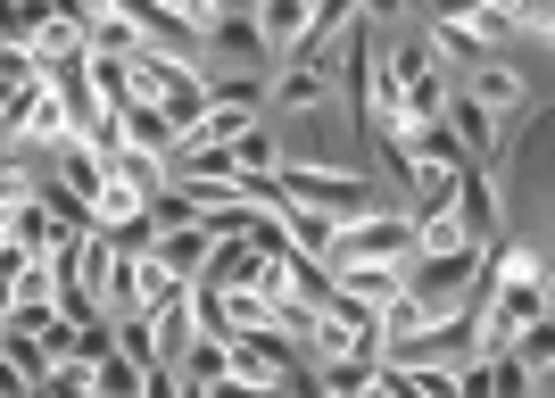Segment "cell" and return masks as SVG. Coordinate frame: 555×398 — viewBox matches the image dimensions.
<instances>
[{
    "mask_svg": "<svg viewBox=\"0 0 555 398\" xmlns=\"http://www.w3.org/2000/svg\"><path fill=\"white\" fill-rule=\"evenodd\" d=\"M489 291V258L481 249H406L398 258V299L415 316H473Z\"/></svg>",
    "mask_w": 555,
    "mask_h": 398,
    "instance_id": "cell-1",
    "label": "cell"
},
{
    "mask_svg": "<svg viewBox=\"0 0 555 398\" xmlns=\"http://www.w3.org/2000/svg\"><path fill=\"white\" fill-rule=\"evenodd\" d=\"M274 183L291 191L299 208L332 216V233H340V224H357V216H373V208H390V200H382V191H373L357 166H324V158H282Z\"/></svg>",
    "mask_w": 555,
    "mask_h": 398,
    "instance_id": "cell-2",
    "label": "cell"
},
{
    "mask_svg": "<svg viewBox=\"0 0 555 398\" xmlns=\"http://www.w3.org/2000/svg\"><path fill=\"white\" fill-rule=\"evenodd\" d=\"M382 67H390V92H398V117H406V125H431L448 108V67L431 59L423 34H415V42H398V50L382 42Z\"/></svg>",
    "mask_w": 555,
    "mask_h": 398,
    "instance_id": "cell-3",
    "label": "cell"
},
{
    "mask_svg": "<svg viewBox=\"0 0 555 398\" xmlns=\"http://www.w3.org/2000/svg\"><path fill=\"white\" fill-rule=\"evenodd\" d=\"M464 357H481V324H473V316H431V324L382 341V365H448V374H456Z\"/></svg>",
    "mask_w": 555,
    "mask_h": 398,
    "instance_id": "cell-4",
    "label": "cell"
},
{
    "mask_svg": "<svg viewBox=\"0 0 555 398\" xmlns=\"http://www.w3.org/2000/svg\"><path fill=\"white\" fill-rule=\"evenodd\" d=\"M406 249H415V224H406L398 208H373V216H357V224L332 233L324 266H398Z\"/></svg>",
    "mask_w": 555,
    "mask_h": 398,
    "instance_id": "cell-5",
    "label": "cell"
},
{
    "mask_svg": "<svg viewBox=\"0 0 555 398\" xmlns=\"http://www.w3.org/2000/svg\"><path fill=\"white\" fill-rule=\"evenodd\" d=\"M448 208H456V233L473 241V249H489V241L506 233V208H498V166H473V158H464V166H456V200H448Z\"/></svg>",
    "mask_w": 555,
    "mask_h": 398,
    "instance_id": "cell-6",
    "label": "cell"
},
{
    "mask_svg": "<svg viewBox=\"0 0 555 398\" xmlns=\"http://www.w3.org/2000/svg\"><path fill=\"white\" fill-rule=\"evenodd\" d=\"M224 374H241L249 390H274V382L299 374V349H291L282 332H232L224 341Z\"/></svg>",
    "mask_w": 555,
    "mask_h": 398,
    "instance_id": "cell-7",
    "label": "cell"
},
{
    "mask_svg": "<svg viewBox=\"0 0 555 398\" xmlns=\"http://www.w3.org/2000/svg\"><path fill=\"white\" fill-rule=\"evenodd\" d=\"M224 67L274 75V59H266V42H257V17H208V34H199V75H224Z\"/></svg>",
    "mask_w": 555,
    "mask_h": 398,
    "instance_id": "cell-8",
    "label": "cell"
},
{
    "mask_svg": "<svg viewBox=\"0 0 555 398\" xmlns=\"http://www.w3.org/2000/svg\"><path fill=\"white\" fill-rule=\"evenodd\" d=\"M456 92H464V100H481V108H489L498 125H514V117H531V108H539V100L522 92V67H514L506 50H498V59H481V67L464 75Z\"/></svg>",
    "mask_w": 555,
    "mask_h": 398,
    "instance_id": "cell-9",
    "label": "cell"
},
{
    "mask_svg": "<svg viewBox=\"0 0 555 398\" xmlns=\"http://www.w3.org/2000/svg\"><path fill=\"white\" fill-rule=\"evenodd\" d=\"M332 100H340L332 67H291V59H282V67L266 75V108H274V117H315V108H332Z\"/></svg>",
    "mask_w": 555,
    "mask_h": 398,
    "instance_id": "cell-10",
    "label": "cell"
},
{
    "mask_svg": "<svg viewBox=\"0 0 555 398\" xmlns=\"http://www.w3.org/2000/svg\"><path fill=\"white\" fill-rule=\"evenodd\" d=\"M440 125H448V133H456V150H464V158H473V166H498V158H506V125L489 117L481 100H464V92H448Z\"/></svg>",
    "mask_w": 555,
    "mask_h": 398,
    "instance_id": "cell-11",
    "label": "cell"
},
{
    "mask_svg": "<svg viewBox=\"0 0 555 398\" xmlns=\"http://www.w3.org/2000/svg\"><path fill=\"white\" fill-rule=\"evenodd\" d=\"M25 50H34V67H42V84H50V75H75L83 59H92V34H83V25H67V17H50Z\"/></svg>",
    "mask_w": 555,
    "mask_h": 398,
    "instance_id": "cell-12",
    "label": "cell"
},
{
    "mask_svg": "<svg viewBox=\"0 0 555 398\" xmlns=\"http://www.w3.org/2000/svg\"><path fill=\"white\" fill-rule=\"evenodd\" d=\"M506 357L522 365L531 398H555V316H547V324H531V332H514V341H506Z\"/></svg>",
    "mask_w": 555,
    "mask_h": 398,
    "instance_id": "cell-13",
    "label": "cell"
},
{
    "mask_svg": "<svg viewBox=\"0 0 555 398\" xmlns=\"http://www.w3.org/2000/svg\"><path fill=\"white\" fill-rule=\"evenodd\" d=\"M257 17V42H266V59H291V50H299V34H307V0H257L249 9Z\"/></svg>",
    "mask_w": 555,
    "mask_h": 398,
    "instance_id": "cell-14",
    "label": "cell"
},
{
    "mask_svg": "<svg viewBox=\"0 0 555 398\" xmlns=\"http://www.w3.org/2000/svg\"><path fill=\"white\" fill-rule=\"evenodd\" d=\"M150 266H166L175 282H199V266H208V233H199V224L158 233V241H150Z\"/></svg>",
    "mask_w": 555,
    "mask_h": 398,
    "instance_id": "cell-15",
    "label": "cell"
},
{
    "mask_svg": "<svg viewBox=\"0 0 555 398\" xmlns=\"http://www.w3.org/2000/svg\"><path fill=\"white\" fill-rule=\"evenodd\" d=\"M274 224H282V241H291V249H299V258H324V249H332V216L299 208V200H291V191H282V200H274Z\"/></svg>",
    "mask_w": 555,
    "mask_h": 398,
    "instance_id": "cell-16",
    "label": "cell"
},
{
    "mask_svg": "<svg viewBox=\"0 0 555 398\" xmlns=\"http://www.w3.org/2000/svg\"><path fill=\"white\" fill-rule=\"evenodd\" d=\"M224 150H232V175H274V166H282V133H274L266 117H257V125H241V133H232Z\"/></svg>",
    "mask_w": 555,
    "mask_h": 398,
    "instance_id": "cell-17",
    "label": "cell"
},
{
    "mask_svg": "<svg viewBox=\"0 0 555 398\" xmlns=\"http://www.w3.org/2000/svg\"><path fill=\"white\" fill-rule=\"evenodd\" d=\"M208 84V108H232V117H266V75H199Z\"/></svg>",
    "mask_w": 555,
    "mask_h": 398,
    "instance_id": "cell-18",
    "label": "cell"
},
{
    "mask_svg": "<svg viewBox=\"0 0 555 398\" xmlns=\"http://www.w3.org/2000/svg\"><path fill=\"white\" fill-rule=\"evenodd\" d=\"M373 365H382V357H324V365H307V374H315V398H348V390H373Z\"/></svg>",
    "mask_w": 555,
    "mask_h": 398,
    "instance_id": "cell-19",
    "label": "cell"
},
{
    "mask_svg": "<svg viewBox=\"0 0 555 398\" xmlns=\"http://www.w3.org/2000/svg\"><path fill=\"white\" fill-rule=\"evenodd\" d=\"M108 175H116V183H125V191H133V200H150V191H166V166H158V158H141V150H125V141H116V150H108Z\"/></svg>",
    "mask_w": 555,
    "mask_h": 398,
    "instance_id": "cell-20",
    "label": "cell"
},
{
    "mask_svg": "<svg viewBox=\"0 0 555 398\" xmlns=\"http://www.w3.org/2000/svg\"><path fill=\"white\" fill-rule=\"evenodd\" d=\"M83 84H92V100L108 108V117L125 108V100H133V84H125V59H100V50L83 59Z\"/></svg>",
    "mask_w": 555,
    "mask_h": 398,
    "instance_id": "cell-21",
    "label": "cell"
},
{
    "mask_svg": "<svg viewBox=\"0 0 555 398\" xmlns=\"http://www.w3.org/2000/svg\"><path fill=\"white\" fill-rule=\"evenodd\" d=\"M50 17H59L50 0H0V42H34Z\"/></svg>",
    "mask_w": 555,
    "mask_h": 398,
    "instance_id": "cell-22",
    "label": "cell"
},
{
    "mask_svg": "<svg viewBox=\"0 0 555 398\" xmlns=\"http://www.w3.org/2000/svg\"><path fill=\"white\" fill-rule=\"evenodd\" d=\"M25 398H92V365H75V357H59L50 374H34V390Z\"/></svg>",
    "mask_w": 555,
    "mask_h": 398,
    "instance_id": "cell-23",
    "label": "cell"
},
{
    "mask_svg": "<svg viewBox=\"0 0 555 398\" xmlns=\"http://www.w3.org/2000/svg\"><path fill=\"white\" fill-rule=\"evenodd\" d=\"M42 84V67H34V50L25 42H0V100H25Z\"/></svg>",
    "mask_w": 555,
    "mask_h": 398,
    "instance_id": "cell-24",
    "label": "cell"
},
{
    "mask_svg": "<svg viewBox=\"0 0 555 398\" xmlns=\"http://www.w3.org/2000/svg\"><path fill=\"white\" fill-rule=\"evenodd\" d=\"M191 332L232 341V316H224V291H216V282H191Z\"/></svg>",
    "mask_w": 555,
    "mask_h": 398,
    "instance_id": "cell-25",
    "label": "cell"
},
{
    "mask_svg": "<svg viewBox=\"0 0 555 398\" xmlns=\"http://www.w3.org/2000/svg\"><path fill=\"white\" fill-rule=\"evenodd\" d=\"M17 307H59V274H50L42 258L17 266Z\"/></svg>",
    "mask_w": 555,
    "mask_h": 398,
    "instance_id": "cell-26",
    "label": "cell"
},
{
    "mask_svg": "<svg viewBox=\"0 0 555 398\" xmlns=\"http://www.w3.org/2000/svg\"><path fill=\"white\" fill-rule=\"evenodd\" d=\"M158 9H166V17H183L191 34H208V0H158Z\"/></svg>",
    "mask_w": 555,
    "mask_h": 398,
    "instance_id": "cell-27",
    "label": "cell"
},
{
    "mask_svg": "<svg viewBox=\"0 0 555 398\" xmlns=\"http://www.w3.org/2000/svg\"><path fill=\"white\" fill-rule=\"evenodd\" d=\"M257 398H299V390H291V382H274V390H257Z\"/></svg>",
    "mask_w": 555,
    "mask_h": 398,
    "instance_id": "cell-28",
    "label": "cell"
},
{
    "mask_svg": "<svg viewBox=\"0 0 555 398\" xmlns=\"http://www.w3.org/2000/svg\"><path fill=\"white\" fill-rule=\"evenodd\" d=\"M348 398H373V390H348Z\"/></svg>",
    "mask_w": 555,
    "mask_h": 398,
    "instance_id": "cell-29",
    "label": "cell"
},
{
    "mask_svg": "<svg viewBox=\"0 0 555 398\" xmlns=\"http://www.w3.org/2000/svg\"><path fill=\"white\" fill-rule=\"evenodd\" d=\"M0 158H9V141H0Z\"/></svg>",
    "mask_w": 555,
    "mask_h": 398,
    "instance_id": "cell-30",
    "label": "cell"
},
{
    "mask_svg": "<svg viewBox=\"0 0 555 398\" xmlns=\"http://www.w3.org/2000/svg\"><path fill=\"white\" fill-rule=\"evenodd\" d=\"M249 9H257V0H249Z\"/></svg>",
    "mask_w": 555,
    "mask_h": 398,
    "instance_id": "cell-31",
    "label": "cell"
}]
</instances>
